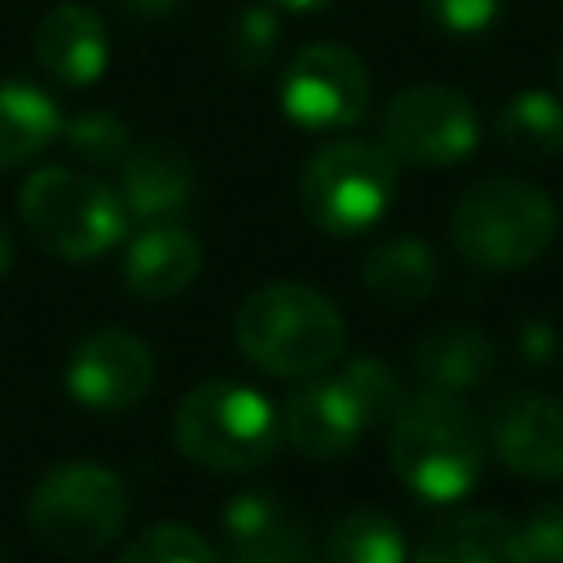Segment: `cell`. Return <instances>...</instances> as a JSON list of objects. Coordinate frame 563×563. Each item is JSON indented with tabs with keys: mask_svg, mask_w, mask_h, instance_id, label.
<instances>
[{
	"mask_svg": "<svg viewBox=\"0 0 563 563\" xmlns=\"http://www.w3.org/2000/svg\"><path fill=\"white\" fill-rule=\"evenodd\" d=\"M387 457L396 479L422 501H462L484 475V435L462 396L422 387L391 409Z\"/></svg>",
	"mask_w": 563,
	"mask_h": 563,
	"instance_id": "cell-1",
	"label": "cell"
},
{
	"mask_svg": "<svg viewBox=\"0 0 563 563\" xmlns=\"http://www.w3.org/2000/svg\"><path fill=\"white\" fill-rule=\"evenodd\" d=\"M343 312L308 282H268L233 312L238 352L277 378H312L343 356Z\"/></svg>",
	"mask_w": 563,
	"mask_h": 563,
	"instance_id": "cell-2",
	"label": "cell"
},
{
	"mask_svg": "<svg viewBox=\"0 0 563 563\" xmlns=\"http://www.w3.org/2000/svg\"><path fill=\"white\" fill-rule=\"evenodd\" d=\"M453 246L493 273L537 264L559 238V207L545 189L515 176H484L466 185L449 211Z\"/></svg>",
	"mask_w": 563,
	"mask_h": 563,
	"instance_id": "cell-3",
	"label": "cell"
},
{
	"mask_svg": "<svg viewBox=\"0 0 563 563\" xmlns=\"http://www.w3.org/2000/svg\"><path fill=\"white\" fill-rule=\"evenodd\" d=\"M176 449L207 471H255L282 449V413L264 391L233 378H207L180 396L172 418Z\"/></svg>",
	"mask_w": 563,
	"mask_h": 563,
	"instance_id": "cell-4",
	"label": "cell"
},
{
	"mask_svg": "<svg viewBox=\"0 0 563 563\" xmlns=\"http://www.w3.org/2000/svg\"><path fill=\"white\" fill-rule=\"evenodd\" d=\"M400 383L378 356L347 361L334 378H308L290 391L282 409V435L312 462H330L347 453L369 422L391 418L400 405Z\"/></svg>",
	"mask_w": 563,
	"mask_h": 563,
	"instance_id": "cell-5",
	"label": "cell"
},
{
	"mask_svg": "<svg viewBox=\"0 0 563 563\" xmlns=\"http://www.w3.org/2000/svg\"><path fill=\"white\" fill-rule=\"evenodd\" d=\"M22 224L57 260L88 264L101 260L128 233V211L119 189L79 167H40L22 180L18 194Z\"/></svg>",
	"mask_w": 563,
	"mask_h": 563,
	"instance_id": "cell-6",
	"label": "cell"
},
{
	"mask_svg": "<svg viewBox=\"0 0 563 563\" xmlns=\"http://www.w3.org/2000/svg\"><path fill=\"white\" fill-rule=\"evenodd\" d=\"M128 523V488L101 462H62L26 497L31 537L66 559L106 550Z\"/></svg>",
	"mask_w": 563,
	"mask_h": 563,
	"instance_id": "cell-7",
	"label": "cell"
},
{
	"mask_svg": "<svg viewBox=\"0 0 563 563\" xmlns=\"http://www.w3.org/2000/svg\"><path fill=\"white\" fill-rule=\"evenodd\" d=\"M400 163L387 145L369 141H334L317 150L299 176L303 216L334 238H356L374 229L396 202Z\"/></svg>",
	"mask_w": 563,
	"mask_h": 563,
	"instance_id": "cell-8",
	"label": "cell"
},
{
	"mask_svg": "<svg viewBox=\"0 0 563 563\" xmlns=\"http://www.w3.org/2000/svg\"><path fill=\"white\" fill-rule=\"evenodd\" d=\"M479 110L449 84L400 88L383 110V145L409 167H453L479 145Z\"/></svg>",
	"mask_w": 563,
	"mask_h": 563,
	"instance_id": "cell-9",
	"label": "cell"
},
{
	"mask_svg": "<svg viewBox=\"0 0 563 563\" xmlns=\"http://www.w3.org/2000/svg\"><path fill=\"white\" fill-rule=\"evenodd\" d=\"M282 114L303 132H339L365 119L369 110V66L334 40L303 44L277 88Z\"/></svg>",
	"mask_w": 563,
	"mask_h": 563,
	"instance_id": "cell-10",
	"label": "cell"
},
{
	"mask_svg": "<svg viewBox=\"0 0 563 563\" xmlns=\"http://www.w3.org/2000/svg\"><path fill=\"white\" fill-rule=\"evenodd\" d=\"M154 352L132 330H97L75 343L66 361V391L75 405L97 413L132 409L154 387Z\"/></svg>",
	"mask_w": 563,
	"mask_h": 563,
	"instance_id": "cell-11",
	"label": "cell"
},
{
	"mask_svg": "<svg viewBox=\"0 0 563 563\" xmlns=\"http://www.w3.org/2000/svg\"><path fill=\"white\" fill-rule=\"evenodd\" d=\"M497 462L523 479H563V405L545 391H501L484 418Z\"/></svg>",
	"mask_w": 563,
	"mask_h": 563,
	"instance_id": "cell-12",
	"label": "cell"
},
{
	"mask_svg": "<svg viewBox=\"0 0 563 563\" xmlns=\"http://www.w3.org/2000/svg\"><path fill=\"white\" fill-rule=\"evenodd\" d=\"M220 563H312L308 523L273 493L246 488L220 510Z\"/></svg>",
	"mask_w": 563,
	"mask_h": 563,
	"instance_id": "cell-13",
	"label": "cell"
},
{
	"mask_svg": "<svg viewBox=\"0 0 563 563\" xmlns=\"http://www.w3.org/2000/svg\"><path fill=\"white\" fill-rule=\"evenodd\" d=\"M198 194V167L176 141H141L119 163V198L128 220L163 224L185 216Z\"/></svg>",
	"mask_w": 563,
	"mask_h": 563,
	"instance_id": "cell-14",
	"label": "cell"
},
{
	"mask_svg": "<svg viewBox=\"0 0 563 563\" xmlns=\"http://www.w3.org/2000/svg\"><path fill=\"white\" fill-rule=\"evenodd\" d=\"M35 62L62 88H88L110 66V31L97 9L62 0L35 26Z\"/></svg>",
	"mask_w": 563,
	"mask_h": 563,
	"instance_id": "cell-15",
	"label": "cell"
},
{
	"mask_svg": "<svg viewBox=\"0 0 563 563\" xmlns=\"http://www.w3.org/2000/svg\"><path fill=\"white\" fill-rule=\"evenodd\" d=\"M198 268H202V246L176 220L141 224V233L123 251V286L141 299H172L189 290Z\"/></svg>",
	"mask_w": 563,
	"mask_h": 563,
	"instance_id": "cell-16",
	"label": "cell"
},
{
	"mask_svg": "<svg viewBox=\"0 0 563 563\" xmlns=\"http://www.w3.org/2000/svg\"><path fill=\"white\" fill-rule=\"evenodd\" d=\"M409 563H528L519 528L497 510H462L431 528Z\"/></svg>",
	"mask_w": 563,
	"mask_h": 563,
	"instance_id": "cell-17",
	"label": "cell"
},
{
	"mask_svg": "<svg viewBox=\"0 0 563 563\" xmlns=\"http://www.w3.org/2000/svg\"><path fill=\"white\" fill-rule=\"evenodd\" d=\"M493 339L475 325H462V321H449V325H431L418 334L413 343V365L422 374L427 387H440V391H471V387H484L488 374H493Z\"/></svg>",
	"mask_w": 563,
	"mask_h": 563,
	"instance_id": "cell-18",
	"label": "cell"
},
{
	"mask_svg": "<svg viewBox=\"0 0 563 563\" xmlns=\"http://www.w3.org/2000/svg\"><path fill=\"white\" fill-rule=\"evenodd\" d=\"M435 282H440V260L413 233H396V238L378 242L361 264L365 295L387 308H418L435 290Z\"/></svg>",
	"mask_w": 563,
	"mask_h": 563,
	"instance_id": "cell-19",
	"label": "cell"
},
{
	"mask_svg": "<svg viewBox=\"0 0 563 563\" xmlns=\"http://www.w3.org/2000/svg\"><path fill=\"white\" fill-rule=\"evenodd\" d=\"M62 136L57 101L31 79H0V167L31 163Z\"/></svg>",
	"mask_w": 563,
	"mask_h": 563,
	"instance_id": "cell-20",
	"label": "cell"
},
{
	"mask_svg": "<svg viewBox=\"0 0 563 563\" xmlns=\"http://www.w3.org/2000/svg\"><path fill=\"white\" fill-rule=\"evenodd\" d=\"M493 136L519 163L559 158L563 154V101L545 88H523L497 110Z\"/></svg>",
	"mask_w": 563,
	"mask_h": 563,
	"instance_id": "cell-21",
	"label": "cell"
},
{
	"mask_svg": "<svg viewBox=\"0 0 563 563\" xmlns=\"http://www.w3.org/2000/svg\"><path fill=\"white\" fill-rule=\"evenodd\" d=\"M325 563H409V541L387 510L356 506L330 523Z\"/></svg>",
	"mask_w": 563,
	"mask_h": 563,
	"instance_id": "cell-22",
	"label": "cell"
},
{
	"mask_svg": "<svg viewBox=\"0 0 563 563\" xmlns=\"http://www.w3.org/2000/svg\"><path fill=\"white\" fill-rule=\"evenodd\" d=\"M62 141L88 167H119L132 150V132L114 110H84L75 119H62Z\"/></svg>",
	"mask_w": 563,
	"mask_h": 563,
	"instance_id": "cell-23",
	"label": "cell"
},
{
	"mask_svg": "<svg viewBox=\"0 0 563 563\" xmlns=\"http://www.w3.org/2000/svg\"><path fill=\"white\" fill-rule=\"evenodd\" d=\"M277 48H282V13L273 4L255 0V4H242L229 18L224 53H229V62L238 70H264Z\"/></svg>",
	"mask_w": 563,
	"mask_h": 563,
	"instance_id": "cell-24",
	"label": "cell"
},
{
	"mask_svg": "<svg viewBox=\"0 0 563 563\" xmlns=\"http://www.w3.org/2000/svg\"><path fill=\"white\" fill-rule=\"evenodd\" d=\"M119 563H220V554L185 523H154L123 545Z\"/></svg>",
	"mask_w": 563,
	"mask_h": 563,
	"instance_id": "cell-25",
	"label": "cell"
},
{
	"mask_svg": "<svg viewBox=\"0 0 563 563\" xmlns=\"http://www.w3.org/2000/svg\"><path fill=\"white\" fill-rule=\"evenodd\" d=\"M510 0H422V13L449 35H484Z\"/></svg>",
	"mask_w": 563,
	"mask_h": 563,
	"instance_id": "cell-26",
	"label": "cell"
},
{
	"mask_svg": "<svg viewBox=\"0 0 563 563\" xmlns=\"http://www.w3.org/2000/svg\"><path fill=\"white\" fill-rule=\"evenodd\" d=\"M528 563H563V501H545L519 528Z\"/></svg>",
	"mask_w": 563,
	"mask_h": 563,
	"instance_id": "cell-27",
	"label": "cell"
},
{
	"mask_svg": "<svg viewBox=\"0 0 563 563\" xmlns=\"http://www.w3.org/2000/svg\"><path fill=\"white\" fill-rule=\"evenodd\" d=\"M128 13H136V18H167L180 0H119Z\"/></svg>",
	"mask_w": 563,
	"mask_h": 563,
	"instance_id": "cell-28",
	"label": "cell"
},
{
	"mask_svg": "<svg viewBox=\"0 0 563 563\" xmlns=\"http://www.w3.org/2000/svg\"><path fill=\"white\" fill-rule=\"evenodd\" d=\"M264 4H273L277 13H299V18H308V13H325L334 0H264Z\"/></svg>",
	"mask_w": 563,
	"mask_h": 563,
	"instance_id": "cell-29",
	"label": "cell"
},
{
	"mask_svg": "<svg viewBox=\"0 0 563 563\" xmlns=\"http://www.w3.org/2000/svg\"><path fill=\"white\" fill-rule=\"evenodd\" d=\"M9 264H13V238H9V229H4V220H0V282H4Z\"/></svg>",
	"mask_w": 563,
	"mask_h": 563,
	"instance_id": "cell-30",
	"label": "cell"
},
{
	"mask_svg": "<svg viewBox=\"0 0 563 563\" xmlns=\"http://www.w3.org/2000/svg\"><path fill=\"white\" fill-rule=\"evenodd\" d=\"M554 79H559V88H563V48H559V57H554Z\"/></svg>",
	"mask_w": 563,
	"mask_h": 563,
	"instance_id": "cell-31",
	"label": "cell"
},
{
	"mask_svg": "<svg viewBox=\"0 0 563 563\" xmlns=\"http://www.w3.org/2000/svg\"><path fill=\"white\" fill-rule=\"evenodd\" d=\"M0 563H13V559H9V550H4V545H0Z\"/></svg>",
	"mask_w": 563,
	"mask_h": 563,
	"instance_id": "cell-32",
	"label": "cell"
}]
</instances>
